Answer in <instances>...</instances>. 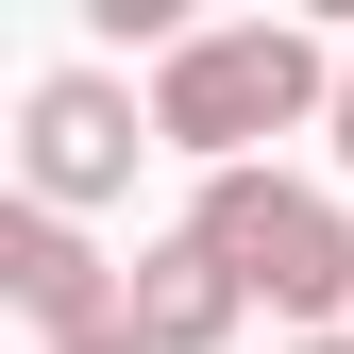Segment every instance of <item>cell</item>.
<instances>
[{"instance_id": "5", "label": "cell", "mask_w": 354, "mask_h": 354, "mask_svg": "<svg viewBox=\"0 0 354 354\" xmlns=\"http://www.w3.org/2000/svg\"><path fill=\"white\" fill-rule=\"evenodd\" d=\"M236 321H253V287L203 236H136V354H219Z\"/></svg>"}, {"instance_id": "2", "label": "cell", "mask_w": 354, "mask_h": 354, "mask_svg": "<svg viewBox=\"0 0 354 354\" xmlns=\"http://www.w3.org/2000/svg\"><path fill=\"white\" fill-rule=\"evenodd\" d=\"M186 236L270 304L287 337H337L354 321V219H337V186H304V169H219L186 203Z\"/></svg>"}, {"instance_id": "3", "label": "cell", "mask_w": 354, "mask_h": 354, "mask_svg": "<svg viewBox=\"0 0 354 354\" xmlns=\"http://www.w3.org/2000/svg\"><path fill=\"white\" fill-rule=\"evenodd\" d=\"M136 152H169V136H152V102H136L118 68H51V84L17 102V203H51V219L118 203Z\"/></svg>"}, {"instance_id": "4", "label": "cell", "mask_w": 354, "mask_h": 354, "mask_svg": "<svg viewBox=\"0 0 354 354\" xmlns=\"http://www.w3.org/2000/svg\"><path fill=\"white\" fill-rule=\"evenodd\" d=\"M0 304H17L34 354H102L118 321H136V253H102L51 203H0Z\"/></svg>"}, {"instance_id": "1", "label": "cell", "mask_w": 354, "mask_h": 354, "mask_svg": "<svg viewBox=\"0 0 354 354\" xmlns=\"http://www.w3.org/2000/svg\"><path fill=\"white\" fill-rule=\"evenodd\" d=\"M152 136L203 169H270V136H337V51L304 17H219V34H186V51L152 68Z\"/></svg>"}, {"instance_id": "6", "label": "cell", "mask_w": 354, "mask_h": 354, "mask_svg": "<svg viewBox=\"0 0 354 354\" xmlns=\"http://www.w3.org/2000/svg\"><path fill=\"white\" fill-rule=\"evenodd\" d=\"M337 169H354V51H337Z\"/></svg>"}, {"instance_id": "8", "label": "cell", "mask_w": 354, "mask_h": 354, "mask_svg": "<svg viewBox=\"0 0 354 354\" xmlns=\"http://www.w3.org/2000/svg\"><path fill=\"white\" fill-rule=\"evenodd\" d=\"M102 354H136V321H118V337H102Z\"/></svg>"}, {"instance_id": "7", "label": "cell", "mask_w": 354, "mask_h": 354, "mask_svg": "<svg viewBox=\"0 0 354 354\" xmlns=\"http://www.w3.org/2000/svg\"><path fill=\"white\" fill-rule=\"evenodd\" d=\"M287 354H354V321H337V337H287Z\"/></svg>"}]
</instances>
